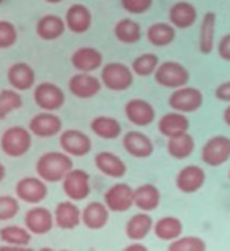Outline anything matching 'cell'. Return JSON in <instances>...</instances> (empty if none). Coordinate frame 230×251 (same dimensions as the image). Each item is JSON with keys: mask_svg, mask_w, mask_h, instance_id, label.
<instances>
[{"mask_svg": "<svg viewBox=\"0 0 230 251\" xmlns=\"http://www.w3.org/2000/svg\"><path fill=\"white\" fill-rule=\"evenodd\" d=\"M73 169V156L62 152H46L35 163L37 176L47 183H59Z\"/></svg>", "mask_w": 230, "mask_h": 251, "instance_id": "obj_1", "label": "cell"}, {"mask_svg": "<svg viewBox=\"0 0 230 251\" xmlns=\"http://www.w3.org/2000/svg\"><path fill=\"white\" fill-rule=\"evenodd\" d=\"M32 147V133L24 126H11L0 136V149L6 156L19 158Z\"/></svg>", "mask_w": 230, "mask_h": 251, "instance_id": "obj_2", "label": "cell"}, {"mask_svg": "<svg viewBox=\"0 0 230 251\" xmlns=\"http://www.w3.org/2000/svg\"><path fill=\"white\" fill-rule=\"evenodd\" d=\"M103 85L112 92H125L134 82V73L131 68L120 62H111L103 65L101 76H99Z\"/></svg>", "mask_w": 230, "mask_h": 251, "instance_id": "obj_3", "label": "cell"}, {"mask_svg": "<svg viewBox=\"0 0 230 251\" xmlns=\"http://www.w3.org/2000/svg\"><path fill=\"white\" fill-rule=\"evenodd\" d=\"M155 81L156 84H160L161 87L166 89H180L188 85L189 82V71L186 70L182 63L169 60L160 63V67L155 71Z\"/></svg>", "mask_w": 230, "mask_h": 251, "instance_id": "obj_4", "label": "cell"}, {"mask_svg": "<svg viewBox=\"0 0 230 251\" xmlns=\"http://www.w3.org/2000/svg\"><path fill=\"white\" fill-rule=\"evenodd\" d=\"M202 161L207 166L218 168L230 160V138L224 134L213 136L202 147Z\"/></svg>", "mask_w": 230, "mask_h": 251, "instance_id": "obj_5", "label": "cell"}, {"mask_svg": "<svg viewBox=\"0 0 230 251\" xmlns=\"http://www.w3.org/2000/svg\"><path fill=\"white\" fill-rule=\"evenodd\" d=\"M204 104V95L202 92L196 87H180L175 89L169 97V106L172 111L183 112V114H191L200 109Z\"/></svg>", "mask_w": 230, "mask_h": 251, "instance_id": "obj_6", "label": "cell"}, {"mask_svg": "<svg viewBox=\"0 0 230 251\" xmlns=\"http://www.w3.org/2000/svg\"><path fill=\"white\" fill-rule=\"evenodd\" d=\"M63 183V193L67 195L68 199L79 202L90 196V176L87 171L84 169H71L65 178L62 180Z\"/></svg>", "mask_w": 230, "mask_h": 251, "instance_id": "obj_7", "label": "cell"}, {"mask_svg": "<svg viewBox=\"0 0 230 251\" xmlns=\"http://www.w3.org/2000/svg\"><path fill=\"white\" fill-rule=\"evenodd\" d=\"M104 204L114 213L128 212L134 205V188L128 183H114L104 193Z\"/></svg>", "mask_w": 230, "mask_h": 251, "instance_id": "obj_8", "label": "cell"}, {"mask_svg": "<svg viewBox=\"0 0 230 251\" xmlns=\"http://www.w3.org/2000/svg\"><path fill=\"white\" fill-rule=\"evenodd\" d=\"M16 198L25 204H41L47 198V182L41 177H24L16 183Z\"/></svg>", "mask_w": 230, "mask_h": 251, "instance_id": "obj_9", "label": "cell"}, {"mask_svg": "<svg viewBox=\"0 0 230 251\" xmlns=\"http://www.w3.org/2000/svg\"><path fill=\"white\" fill-rule=\"evenodd\" d=\"M33 100L43 111H59L65 104V93L54 82H41L33 90Z\"/></svg>", "mask_w": 230, "mask_h": 251, "instance_id": "obj_10", "label": "cell"}, {"mask_svg": "<svg viewBox=\"0 0 230 251\" xmlns=\"http://www.w3.org/2000/svg\"><path fill=\"white\" fill-rule=\"evenodd\" d=\"M59 144L65 153L74 158H82L92 150V139L81 130H65L60 134Z\"/></svg>", "mask_w": 230, "mask_h": 251, "instance_id": "obj_11", "label": "cell"}, {"mask_svg": "<svg viewBox=\"0 0 230 251\" xmlns=\"http://www.w3.org/2000/svg\"><path fill=\"white\" fill-rule=\"evenodd\" d=\"M62 119L49 111L37 114L28 122V130L37 138H54V136L62 133Z\"/></svg>", "mask_w": 230, "mask_h": 251, "instance_id": "obj_12", "label": "cell"}, {"mask_svg": "<svg viewBox=\"0 0 230 251\" xmlns=\"http://www.w3.org/2000/svg\"><path fill=\"white\" fill-rule=\"evenodd\" d=\"M68 89L76 98L90 100L101 92L103 82H101V79H98V77H95L90 73H81V71H79L77 75L69 77Z\"/></svg>", "mask_w": 230, "mask_h": 251, "instance_id": "obj_13", "label": "cell"}, {"mask_svg": "<svg viewBox=\"0 0 230 251\" xmlns=\"http://www.w3.org/2000/svg\"><path fill=\"white\" fill-rule=\"evenodd\" d=\"M54 223V213L43 205L32 207L24 217V225L33 235H45L51 232Z\"/></svg>", "mask_w": 230, "mask_h": 251, "instance_id": "obj_14", "label": "cell"}, {"mask_svg": "<svg viewBox=\"0 0 230 251\" xmlns=\"http://www.w3.org/2000/svg\"><path fill=\"white\" fill-rule=\"evenodd\" d=\"M125 116L128 122H131L134 126H148L156 119L155 107L147 100L133 98L125 104Z\"/></svg>", "mask_w": 230, "mask_h": 251, "instance_id": "obj_15", "label": "cell"}, {"mask_svg": "<svg viewBox=\"0 0 230 251\" xmlns=\"http://www.w3.org/2000/svg\"><path fill=\"white\" fill-rule=\"evenodd\" d=\"M6 81L11 85V89L18 92H27L33 89L37 75L35 70L25 62H16L6 71Z\"/></svg>", "mask_w": 230, "mask_h": 251, "instance_id": "obj_16", "label": "cell"}, {"mask_svg": "<svg viewBox=\"0 0 230 251\" xmlns=\"http://www.w3.org/2000/svg\"><path fill=\"white\" fill-rule=\"evenodd\" d=\"M205 171L196 166V164H189L180 169V172L175 177V185L177 188L184 193V195H192V193L199 191L205 183Z\"/></svg>", "mask_w": 230, "mask_h": 251, "instance_id": "obj_17", "label": "cell"}, {"mask_svg": "<svg viewBox=\"0 0 230 251\" xmlns=\"http://www.w3.org/2000/svg\"><path fill=\"white\" fill-rule=\"evenodd\" d=\"M123 149L126 150V153H129L134 158H148V156L153 155V141L148 138L145 133L142 131H128L123 136Z\"/></svg>", "mask_w": 230, "mask_h": 251, "instance_id": "obj_18", "label": "cell"}, {"mask_svg": "<svg viewBox=\"0 0 230 251\" xmlns=\"http://www.w3.org/2000/svg\"><path fill=\"white\" fill-rule=\"evenodd\" d=\"M81 215L82 210L74 204V201H62L54 210V221L57 227L63 229V231H71L82 223Z\"/></svg>", "mask_w": 230, "mask_h": 251, "instance_id": "obj_19", "label": "cell"}, {"mask_svg": "<svg viewBox=\"0 0 230 251\" xmlns=\"http://www.w3.org/2000/svg\"><path fill=\"white\" fill-rule=\"evenodd\" d=\"M71 65L81 73H93L103 67V54L96 48H79L71 55Z\"/></svg>", "mask_w": 230, "mask_h": 251, "instance_id": "obj_20", "label": "cell"}, {"mask_svg": "<svg viewBox=\"0 0 230 251\" xmlns=\"http://www.w3.org/2000/svg\"><path fill=\"white\" fill-rule=\"evenodd\" d=\"M65 24L67 28L73 33H85L90 30L92 27V13L85 5L74 3L71 5L65 14Z\"/></svg>", "mask_w": 230, "mask_h": 251, "instance_id": "obj_21", "label": "cell"}, {"mask_svg": "<svg viewBox=\"0 0 230 251\" xmlns=\"http://www.w3.org/2000/svg\"><path fill=\"white\" fill-rule=\"evenodd\" d=\"M197 21V10L191 2L180 0L170 6L169 10V23L175 28H189Z\"/></svg>", "mask_w": 230, "mask_h": 251, "instance_id": "obj_22", "label": "cell"}, {"mask_svg": "<svg viewBox=\"0 0 230 251\" xmlns=\"http://www.w3.org/2000/svg\"><path fill=\"white\" fill-rule=\"evenodd\" d=\"M95 166L103 176L111 178H121L126 174V163L112 152H99L95 155Z\"/></svg>", "mask_w": 230, "mask_h": 251, "instance_id": "obj_23", "label": "cell"}, {"mask_svg": "<svg viewBox=\"0 0 230 251\" xmlns=\"http://www.w3.org/2000/svg\"><path fill=\"white\" fill-rule=\"evenodd\" d=\"M109 215H111V210L107 209V205L104 202H90L84 207L82 210V225L90 229V231H99V229H103L107 221H109Z\"/></svg>", "mask_w": 230, "mask_h": 251, "instance_id": "obj_24", "label": "cell"}, {"mask_svg": "<svg viewBox=\"0 0 230 251\" xmlns=\"http://www.w3.org/2000/svg\"><path fill=\"white\" fill-rule=\"evenodd\" d=\"M188 130H189V119L183 112H177V111L167 112L158 122V131L167 139L182 133H186Z\"/></svg>", "mask_w": 230, "mask_h": 251, "instance_id": "obj_25", "label": "cell"}, {"mask_svg": "<svg viewBox=\"0 0 230 251\" xmlns=\"http://www.w3.org/2000/svg\"><path fill=\"white\" fill-rule=\"evenodd\" d=\"M35 30H37V35L43 41H54V40H59L65 33L67 24H65V19H62L60 16L46 14V16L38 19Z\"/></svg>", "mask_w": 230, "mask_h": 251, "instance_id": "obj_26", "label": "cell"}, {"mask_svg": "<svg viewBox=\"0 0 230 251\" xmlns=\"http://www.w3.org/2000/svg\"><path fill=\"white\" fill-rule=\"evenodd\" d=\"M153 220L147 212L136 213L126 221L125 225V234L129 240L140 242L153 231Z\"/></svg>", "mask_w": 230, "mask_h": 251, "instance_id": "obj_27", "label": "cell"}, {"mask_svg": "<svg viewBox=\"0 0 230 251\" xmlns=\"http://www.w3.org/2000/svg\"><path fill=\"white\" fill-rule=\"evenodd\" d=\"M161 191L153 183L139 185L134 190V205L142 212H153L160 207Z\"/></svg>", "mask_w": 230, "mask_h": 251, "instance_id": "obj_28", "label": "cell"}, {"mask_svg": "<svg viewBox=\"0 0 230 251\" xmlns=\"http://www.w3.org/2000/svg\"><path fill=\"white\" fill-rule=\"evenodd\" d=\"M214 35H216V14L208 11L204 14L199 32V49L200 52L208 55L214 48Z\"/></svg>", "mask_w": 230, "mask_h": 251, "instance_id": "obj_29", "label": "cell"}, {"mask_svg": "<svg viewBox=\"0 0 230 251\" xmlns=\"http://www.w3.org/2000/svg\"><path fill=\"white\" fill-rule=\"evenodd\" d=\"M90 130L95 133L98 138L112 141L120 138L121 134V125L117 119L107 117V116H98L90 122Z\"/></svg>", "mask_w": 230, "mask_h": 251, "instance_id": "obj_30", "label": "cell"}, {"mask_svg": "<svg viewBox=\"0 0 230 251\" xmlns=\"http://www.w3.org/2000/svg\"><path fill=\"white\" fill-rule=\"evenodd\" d=\"M183 232V223L177 217H162L153 225V234L162 242H172Z\"/></svg>", "mask_w": 230, "mask_h": 251, "instance_id": "obj_31", "label": "cell"}, {"mask_svg": "<svg viewBox=\"0 0 230 251\" xmlns=\"http://www.w3.org/2000/svg\"><path fill=\"white\" fill-rule=\"evenodd\" d=\"M194 149H196V142H194V138L188 131L174 136V138H169L167 141V152L175 160L188 158V156L192 155Z\"/></svg>", "mask_w": 230, "mask_h": 251, "instance_id": "obj_32", "label": "cell"}, {"mask_svg": "<svg viewBox=\"0 0 230 251\" xmlns=\"http://www.w3.org/2000/svg\"><path fill=\"white\" fill-rule=\"evenodd\" d=\"M175 27L170 23H155L148 27L147 30V40L150 45L156 48L169 46L175 40Z\"/></svg>", "mask_w": 230, "mask_h": 251, "instance_id": "obj_33", "label": "cell"}, {"mask_svg": "<svg viewBox=\"0 0 230 251\" xmlns=\"http://www.w3.org/2000/svg\"><path fill=\"white\" fill-rule=\"evenodd\" d=\"M114 35L123 45H134L142 38V27L134 19H120L114 27Z\"/></svg>", "mask_w": 230, "mask_h": 251, "instance_id": "obj_34", "label": "cell"}, {"mask_svg": "<svg viewBox=\"0 0 230 251\" xmlns=\"http://www.w3.org/2000/svg\"><path fill=\"white\" fill-rule=\"evenodd\" d=\"M32 232L27 227L11 225L0 229V240L10 247H27L32 242Z\"/></svg>", "mask_w": 230, "mask_h": 251, "instance_id": "obj_35", "label": "cell"}, {"mask_svg": "<svg viewBox=\"0 0 230 251\" xmlns=\"http://www.w3.org/2000/svg\"><path fill=\"white\" fill-rule=\"evenodd\" d=\"M158 67H160V59H158L156 54H152V52H145L139 57H136L131 63L133 73L139 77H148L155 75Z\"/></svg>", "mask_w": 230, "mask_h": 251, "instance_id": "obj_36", "label": "cell"}, {"mask_svg": "<svg viewBox=\"0 0 230 251\" xmlns=\"http://www.w3.org/2000/svg\"><path fill=\"white\" fill-rule=\"evenodd\" d=\"M23 97L18 90H2L0 92V120H3L10 112L23 107Z\"/></svg>", "mask_w": 230, "mask_h": 251, "instance_id": "obj_37", "label": "cell"}, {"mask_svg": "<svg viewBox=\"0 0 230 251\" xmlns=\"http://www.w3.org/2000/svg\"><path fill=\"white\" fill-rule=\"evenodd\" d=\"M205 248V242L200 237H196V235H186V237L180 235L178 239L172 240L169 245L170 251H204Z\"/></svg>", "mask_w": 230, "mask_h": 251, "instance_id": "obj_38", "label": "cell"}, {"mask_svg": "<svg viewBox=\"0 0 230 251\" xmlns=\"http://www.w3.org/2000/svg\"><path fill=\"white\" fill-rule=\"evenodd\" d=\"M19 199L14 196L3 195L0 196V221L13 220L19 213Z\"/></svg>", "mask_w": 230, "mask_h": 251, "instance_id": "obj_39", "label": "cell"}, {"mask_svg": "<svg viewBox=\"0 0 230 251\" xmlns=\"http://www.w3.org/2000/svg\"><path fill=\"white\" fill-rule=\"evenodd\" d=\"M18 41V30L10 21H0V49H8Z\"/></svg>", "mask_w": 230, "mask_h": 251, "instance_id": "obj_40", "label": "cell"}, {"mask_svg": "<svg viewBox=\"0 0 230 251\" xmlns=\"http://www.w3.org/2000/svg\"><path fill=\"white\" fill-rule=\"evenodd\" d=\"M121 8L129 14H143L153 5V0H120Z\"/></svg>", "mask_w": 230, "mask_h": 251, "instance_id": "obj_41", "label": "cell"}, {"mask_svg": "<svg viewBox=\"0 0 230 251\" xmlns=\"http://www.w3.org/2000/svg\"><path fill=\"white\" fill-rule=\"evenodd\" d=\"M218 54L221 59L230 62V33L224 35L218 43Z\"/></svg>", "mask_w": 230, "mask_h": 251, "instance_id": "obj_42", "label": "cell"}, {"mask_svg": "<svg viewBox=\"0 0 230 251\" xmlns=\"http://www.w3.org/2000/svg\"><path fill=\"white\" fill-rule=\"evenodd\" d=\"M214 95H216V98L221 100V101L230 103V81L219 84L216 87V92H214Z\"/></svg>", "mask_w": 230, "mask_h": 251, "instance_id": "obj_43", "label": "cell"}, {"mask_svg": "<svg viewBox=\"0 0 230 251\" xmlns=\"http://www.w3.org/2000/svg\"><path fill=\"white\" fill-rule=\"evenodd\" d=\"M126 251H147V247L145 245H142L140 242H133L131 245H128L125 247Z\"/></svg>", "mask_w": 230, "mask_h": 251, "instance_id": "obj_44", "label": "cell"}, {"mask_svg": "<svg viewBox=\"0 0 230 251\" xmlns=\"http://www.w3.org/2000/svg\"><path fill=\"white\" fill-rule=\"evenodd\" d=\"M224 122L230 126V104L226 107V111H224Z\"/></svg>", "mask_w": 230, "mask_h": 251, "instance_id": "obj_45", "label": "cell"}, {"mask_svg": "<svg viewBox=\"0 0 230 251\" xmlns=\"http://www.w3.org/2000/svg\"><path fill=\"white\" fill-rule=\"evenodd\" d=\"M5 176H6V169H5V166L2 163H0V183L3 182V178H5Z\"/></svg>", "mask_w": 230, "mask_h": 251, "instance_id": "obj_46", "label": "cell"}, {"mask_svg": "<svg viewBox=\"0 0 230 251\" xmlns=\"http://www.w3.org/2000/svg\"><path fill=\"white\" fill-rule=\"evenodd\" d=\"M46 3H51V5H55V3H60V2H63V0H45Z\"/></svg>", "mask_w": 230, "mask_h": 251, "instance_id": "obj_47", "label": "cell"}, {"mask_svg": "<svg viewBox=\"0 0 230 251\" xmlns=\"http://www.w3.org/2000/svg\"><path fill=\"white\" fill-rule=\"evenodd\" d=\"M3 2H5V0H0V5H2V3H3Z\"/></svg>", "mask_w": 230, "mask_h": 251, "instance_id": "obj_48", "label": "cell"}, {"mask_svg": "<svg viewBox=\"0 0 230 251\" xmlns=\"http://www.w3.org/2000/svg\"><path fill=\"white\" fill-rule=\"evenodd\" d=\"M229 178H230V171H229Z\"/></svg>", "mask_w": 230, "mask_h": 251, "instance_id": "obj_49", "label": "cell"}]
</instances>
